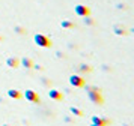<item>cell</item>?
<instances>
[{
    "label": "cell",
    "instance_id": "2e32d148",
    "mask_svg": "<svg viewBox=\"0 0 134 126\" xmlns=\"http://www.w3.org/2000/svg\"><path fill=\"white\" fill-rule=\"evenodd\" d=\"M15 30H17V33H20V35H23V33L26 32V30L23 29V27H20V26H17V27H15Z\"/></svg>",
    "mask_w": 134,
    "mask_h": 126
},
{
    "label": "cell",
    "instance_id": "5bb4252c",
    "mask_svg": "<svg viewBox=\"0 0 134 126\" xmlns=\"http://www.w3.org/2000/svg\"><path fill=\"white\" fill-rule=\"evenodd\" d=\"M79 71H81V72H91L92 68H91V66H87V65H80L79 66Z\"/></svg>",
    "mask_w": 134,
    "mask_h": 126
},
{
    "label": "cell",
    "instance_id": "277c9868",
    "mask_svg": "<svg viewBox=\"0 0 134 126\" xmlns=\"http://www.w3.org/2000/svg\"><path fill=\"white\" fill-rule=\"evenodd\" d=\"M24 96L29 102H33V104H38V102H39V96H38V93L35 90H26Z\"/></svg>",
    "mask_w": 134,
    "mask_h": 126
},
{
    "label": "cell",
    "instance_id": "9a60e30c",
    "mask_svg": "<svg viewBox=\"0 0 134 126\" xmlns=\"http://www.w3.org/2000/svg\"><path fill=\"white\" fill-rule=\"evenodd\" d=\"M86 20H85V23L87 24V26H93V20L92 18H89V17H85Z\"/></svg>",
    "mask_w": 134,
    "mask_h": 126
},
{
    "label": "cell",
    "instance_id": "4fadbf2b",
    "mask_svg": "<svg viewBox=\"0 0 134 126\" xmlns=\"http://www.w3.org/2000/svg\"><path fill=\"white\" fill-rule=\"evenodd\" d=\"M115 33H116V35H125L127 32H125V29H124V27H119V26H115Z\"/></svg>",
    "mask_w": 134,
    "mask_h": 126
},
{
    "label": "cell",
    "instance_id": "ba28073f",
    "mask_svg": "<svg viewBox=\"0 0 134 126\" xmlns=\"http://www.w3.org/2000/svg\"><path fill=\"white\" fill-rule=\"evenodd\" d=\"M6 65L9 66V68H18V65H20V60L17 59V57H9V59L6 60Z\"/></svg>",
    "mask_w": 134,
    "mask_h": 126
},
{
    "label": "cell",
    "instance_id": "6da1fadb",
    "mask_svg": "<svg viewBox=\"0 0 134 126\" xmlns=\"http://www.w3.org/2000/svg\"><path fill=\"white\" fill-rule=\"evenodd\" d=\"M86 92H87V96L95 105H103V96H101V90L95 87V86H86Z\"/></svg>",
    "mask_w": 134,
    "mask_h": 126
},
{
    "label": "cell",
    "instance_id": "52a82bcc",
    "mask_svg": "<svg viewBox=\"0 0 134 126\" xmlns=\"http://www.w3.org/2000/svg\"><path fill=\"white\" fill-rule=\"evenodd\" d=\"M48 96L51 98V99H54V101H62V98H63L62 92H59V90H54V89H51V90L48 92Z\"/></svg>",
    "mask_w": 134,
    "mask_h": 126
},
{
    "label": "cell",
    "instance_id": "d6986e66",
    "mask_svg": "<svg viewBox=\"0 0 134 126\" xmlns=\"http://www.w3.org/2000/svg\"><path fill=\"white\" fill-rule=\"evenodd\" d=\"M5 126H8V125H5Z\"/></svg>",
    "mask_w": 134,
    "mask_h": 126
},
{
    "label": "cell",
    "instance_id": "3957f363",
    "mask_svg": "<svg viewBox=\"0 0 134 126\" xmlns=\"http://www.w3.org/2000/svg\"><path fill=\"white\" fill-rule=\"evenodd\" d=\"M74 11H75V14H77L79 17H89V14H91L89 8H87V6H85V5L74 6Z\"/></svg>",
    "mask_w": 134,
    "mask_h": 126
},
{
    "label": "cell",
    "instance_id": "7c38bea8",
    "mask_svg": "<svg viewBox=\"0 0 134 126\" xmlns=\"http://www.w3.org/2000/svg\"><path fill=\"white\" fill-rule=\"evenodd\" d=\"M69 111H71L74 116H79V117H81V116H83V111H81V110H79V108H75V107H71V108H69Z\"/></svg>",
    "mask_w": 134,
    "mask_h": 126
},
{
    "label": "cell",
    "instance_id": "30bf717a",
    "mask_svg": "<svg viewBox=\"0 0 134 126\" xmlns=\"http://www.w3.org/2000/svg\"><path fill=\"white\" fill-rule=\"evenodd\" d=\"M21 65L24 66V68H29V69H30V68H33V62H32L29 57H23V59H21Z\"/></svg>",
    "mask_w": 134,
    "mask_h": 126
},
{
    "label": "cell",
    "instance_id": "7a4b0ae2",
    "mask_svg": "<svg viewBox=\"0 0 134 126\" xmlns=\"http://www.w3.org/2000/svg\"><path fill=\"white\" fill-rule=\"evenodd\" d=\"M33 39H35V42H36V45H39V47H42V48H50V47H51V41H50L45 35L36 33Z\"/></svg>",
    "mask_w": 134,
    "mask_h": 126
},
{
    "label": "cell",
    "instance_id": "e0dca14e",
    "mask_svg": "<svg viewBox=\"0 0 134 126\" xmlns=\"http://www.w3.org/2000/svg\"><path fill=\"white\" fill-rule=\"evenodd\" d=\"M91 126H98V125H93V123H92V125H91Z\"/></svg>",
    "mask_w": 134,
    "mask_h": 126
},
{
    "label": "cell",
    "instance_id": "9c48e42d",
    "mask_svg": "<svg viewBox=\"0 0 134 126\" xmlns=\"http://www.w3.org/2000/svg\"><path fill=\"white\" fill-rule=\"evenodd\" d=\"M8 95H9V98H12V99H21V96H23L20 90H15V89L8 90Z\"/></svg>",
    "mask_w": 134,
    "mask_h": 126
},
{
    "label": "cell",
    "instance_id": "5b68a950",
    "mask_svg": "<svg viewBox=\"0 0 134 126\" xmlns=\"http://www.w3.org/2000/svg\"><path fill=\"white\" fill-rule=\"evenodd\" d=\"M69 83H71V86H74V87H83V86H85V80L81 77H79V75H71V77H69Z\"/></svg>",
    "mask_w": 134,
    "mask_h": 126
},
{
    "label": "cell",
    "instance_id": "8fae6325",
    "mask_svg": "<svg viewBox=\"0 0 134 126\" xmlns=\"http://www.w3.org/2000/svg\"><path fill=\"white\" fill-rule=\"evenodd\" d=\"M60 26L63 29H74V27H75V24H74L72 21H68V20H63L60 23Z\"/></svg>",
    "mask_w": 134,
    "mask_h": 126
},
{
    "label": "cell",
    "instance_id": "ac0fdd59",
    "mask_svg": "<svg viewBox=\"0 0 134 126\" xmlns=\"http://www.w3.org/2000/svg\"><path fill=\"white\" fill-rule=\"evenodd\" d=\"M2 39H3V38H2V36H0V41H2Z\"/></svg>",
    "mask_w": 134,
    "mask_h": 126
},
{
    "label": "cell",
    "instance_id": "8992f818",
    "mask_svg": "<svg viewBox=\"0 0 134 126\" xmlns=\"http://www.w3.org/2000/svg\"><path fill=\"white\" fill-rule=\"evenodd\" d=\"M92 123H93V125H98V126H107L110 123V120H105V119L98 117V116H93V117H92Z\"/></svg>",
    "mask_w": 134,
    "mask_h": 126
}]
</instances>
